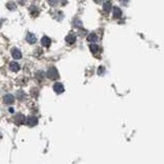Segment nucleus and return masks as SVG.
I'll list each match as a JSON object with an SVG mask.
<instances>
[{
  "label": "nucleus",
  "instance_id": "nucleus-5",
  "mask_svg": "<svg viewBox=\"0 0 164 164\" xmlns=\"http://www.w3.org/2000/svg\"><path fill=\"white\" fill-rule=\"evenodd\" d=\"M26 120H27V119L25 118V116L23 115V114H17V115L15 116V122L17 123V125H22L26 122Z\"/></svg>",
  "mask_w": 164,
  "mask_h": 164
},
{
  "label": "nucleus",
  "instance_id": "nucleus-19",
  "mask_svg": "<svg viewBox=\"0 0 164 164\" xmlns=\"http://www.w3.org/2000/svg\"><path fill=\"white\" fill-rule=\"evenodd\" d=\"M102 1H103V0H94V2L96 3H100Z\"/></svg>",
  "mask_w": 164,
  "mask_h": 164
},
{
  "label": "nucleus",
  "instance_id": "nucleus-17",
  "mask_svg": "<svg viewBox=\"0 0 164 164\" xmlns=\"http://www.w3.org/2000/svg\"><path fill=\"white\" fill-rule=\"evenodd\" d=\"M19 2H20L21 4H24V3L26 2V0H19Z\"/></svg>",
  "mask_w": 164,
  "mask_h": 164
},
{
  "label": "nucleus",
  "instance_id": "nucleus-14",
  "mask_svg": "<svg viewBox=\"0 0 164 164\" xmlns=\"http://www.w3.org/2000/svg\"><path fill=\"white\" fill-rule=\"evenodd\" d=\"M122 15V11L119 7H114V17H120Z\"/></svg>",
  "mask_w": 164,
  "mask_h": 164
},
{
  "label": "nucleus",
  "instance_id": "nucleus-16",
  "mask_svg": "<svg viewBox=\"0 0 164 164\" xmlns=\"http://www.w3.org/2000/svg\"><path fill=\"white\" fill-rule=\"evenodd\" d=\"M17 98H19V100H23V98H25L24 92H23V91H17Z\"/></svg>",
  "mask_w": 164,
  "mask_h": 164
},
{
  "label": "nucleus",
  "instance_id": "nucleus-8",
  "mask_svg": "<svg viewBox=\"0 0 164 164\" xmlns=\"http://www.w3.org/2000/svg\"><path fill=\"white\" fill-rule=\"evenodd\" d=\"M66 41H67V43H69V44H73L74 42L76 41V36H75V34L70 33V34L66 37Z\"/></svg>",
  "mask_w": 164,
  "mask_h": 164
},
{
  "label": "nucleus",
  "instance_id": "nucleus-3",
  "mask_svg": "<svg viewBox=\"0 0 164 164\" xmlns=\"http://www.w3.org/2000/svg\"><path fill=\"white\" fill-rule=\"evenodd\" d=\"M3 102H4V104H6V105H11V104L15 103V96H12V94H10V93L5 94V96H3Z\"/></svg>",
  "mask_w": 164,
  "mask_h": 164
},
{
  "label": "nucleus",
  "instance_id": "nucleus-10",
  "mask_svg": "<svg viewBox=\"0 0 164 164\" xmlns=\"http://www.w3.org/2000/svg\"><path fill=\"white\" fill-rule=\"evenodd\" d=\"M50 43H52V40L49 39L48 37H47V36L42 37V39H41V44H42V45H43V46H45V47H49Z\"/></svg>",
  "mask_w": 164,
  "mask_h": 164
},
{
  "label": "nucleus",
  "instance_id": "nucleus-1",
  "mask_svg": "<svg viewBox=\"0 0 164 164\" xmlns=\"http://www.w3.org/2000/svg\"><path fill=\"white\" fill-rule=\"evenodd\" d=\"M46 76L48 77L49 79H52V80H56V79L59 78L60 75H59L58 70H56L54 67H52V68L48 69V71H47V73H46Z\"/></svg>",
  "mask_w": 164,
  "mask_h": 164
},
{
  "label": "nucleus",
  "instance_id": "nucleus-9",
  "mask_svg": "<svg viewBox=\"0 0 164 164\" xmlns=\"http://www.w3.org/2000/svg\"><path fill=\"white\" fill-rule=\"evenodd\" d=\"M9 68H10V70H11L12 72H17L19 70H20V65L17 64V62H11L9 64Z\"/></svg>",
  "mask_w": 164,
  "mask_h": 164
},
{
  "label": "nucleus",
  "instance_id": "nucleus-13",
  "mask_svg": "<svg viewBox=\"0 0 164 164\" xmlns=\"http://www.w3.org/2000/svg\"><path fill=\"white\" fill-rule=\"evenodd\" d=\"M104 10H105L106 12H109L111 9H112V4H111L110 1H107V2H105V4H104L103 6Z\"/></svg>",
  "mask_w": 164,
  "mask_h": 164
},
{
  "label": "nucleus",
  "instance_id": "nucleus-4",
  "mask_svg": "<svg viewBox=\"0 0 164 164\" xmlns=\"http://www.w3.org/2000/svg\"><path fill=\"white\" fill-rule=\"evenodd\" d=\"M54 90L56 91L58 94H60V93H63L65 90V88H64V85L62 83H60V82H56V83H54Z\"/></svg>",
  "mask_w": 164,
  "mask_h": 164
},
{
  "label": "nucleus",
  "instance_id": "nucleus-7",
  "mask_svg": "<svg viewBox=\"0 0 164 164\" xmlns=\"http://www.w3.org/2000/svg\"><path fill=\"white\" fill-rule=\"evenodd\" d=\"M26 40H27L30 44H34L37 39H36V36H35L34 34H32V33H28L27 36H26Z\"/></svg>",
  "mask_w": 164,
  "mask_h": 164
},
{
  "label": "nucleus",
  "instance_id": "nucleus-11",
  "mask_svg": "<svg viewBox=\"0 0 164 164\" xmlns=\"http://www.w3.org/2000/svg\"><path fill=\"white\" fill-rule=\"evenodd\" d=\"M30 12H31V15L33 17H37V15H39V10L37 9L36 6H30Z\"/></svg>",
  "mask_w": 164,
  "mask_h": 164
},
{
  "label": "nucleus",
  "instance_id": "nucleus-18",
  "mask_svg": "<svg viewBox=\"0 0 164 164\" xmlns=\"http://www.w3.org/2000/svg\"><path fill=\"white\" fill-rule=\"evenodd\" d=\"M7 7H11V9H13V7H15V6H13L12 4H7Z\"/></svg>",
  "mask_w": 164,
  "mask_h": 164
},
{
  "label": "nucleus",
  "instance_id": "nucleus-2",
  "mask_svg": "<svg viewBox=\"0 0 164 164\" xmlns=\"http://www.w3.org/2000/svg\"><path fill=\"white\" fill-rule=\"evenodd\" d=\"M26 124H27L28 126H30V127L36 126V125L38 124V119H37V117H35V116H29V117L27 118V120H26Z\"/></svg>",
  "mask_w": 164,
  "mask_h": 164
},
{
  "label": "nucleus",
  "instance_id": "nucleus-6",
  "mask_svg": "<svg viewBox=\"0 0 164 164\" xmlns=\"http://www.w3.org/2000/svg\"><path fill=\"white\" fill-rule=\"evenodd\" d=\"M11 56H12V58L15 59V60L22 59V52H21L17 48H12L11 49Z\"/></svg>",
  "mask_w": 164,
  "mask_h": 164
},
{
  "label": "nucleus",
  "instance_id": "nucleus-15",
  "mask_svg": "<svg viewBox=\"0 0 164 164\" xmlns=\"http://www.w3.org/2000/svg\"><path fill=\"white\" fill-rule=\"evenodd\" d=\"M90 50H91V52H93V54H98V50H100V47H98L96 44H91Z\"/></svg>",
  "mask_w": 164,
  "mask_h": 164
},
{
  "label": "nucleus",
  "instance_id": "nucleus-12",
  "mask_svg": "<svg viewBox=\"0 0 164 164\" xmlns=\"http://www.w3.org/2000/svg\"><path fill=\"white\" fill-rule=\"evenodd\" d=\"M87 41H89V42H96V41H98V36H96L94 33H91V34L88 35Z\"/></svg>",
  "mask_w": 164,
  "mask_h": 164
}]
</instances>
